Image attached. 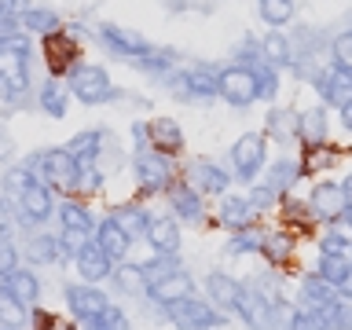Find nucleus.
<instances>
[{
    "label": "nucleus",
    "mask_w": 352,
    "mask_h": 330,
    "mask_svg": "<svg viewBox=\"0 0 352 330\" xmlns=\"http://www.w3.org/2000/svg\"><path fill=\"white\" fill-rule=\"evenodd\" d=\"M349 272H352V264H349V257H323L319 253V279L323 283H330V286H341L349 279Z\"/></svg>",
    "instance_id": "a19ab883"
},
{
    "label": "nucleus",
    "mask_w": 352,
    "mask_h": 330,
    "mask_svg": "<svg viewBox=\"0 0 352 330\" xmlns=\"http://www.w3.org/2000/svg\"><path fill=\"white\" fill-rule=\"evenodd\" d=\"M147 143L158 154H180L184 151V132H180V125H176L173 118H154L151 125H147Z\"/></svg>",
    "instance_id": "4468645a"
},
{
    "label": "nucleus",
    "mask_w": 352,
    "mask_h": 330,
    "mask_svg": "<svg viewBox=\"0 0 352 330\" xmlns=\"http://www.w3.org/2000/svg\"><path fill=\"white\" fill-rule=\"evenodd\" d=\"M66 88H70V96H77L85 107H99V103H110V99H118L121 92L114 85H110V77L103 66L96 63H81L77 70L66 77Z\"/></svg>",
    "instance_id": "f257e3e1"
},
{
    "label": "nucleus",
    "mask_w": 352,
    "mask_h": 330,
    "mask_svg": "<svg viewBox=\"0 0 352 330\" xmlns=\"http://www.w3.org/2000/svg\"><path fill=\"white\" fill-rule=\"evenodd\" d=\"M30 0H0V22H15L30 11Z\"/></svg>",
    "instance_id": "5fc2aeb1"
},
{
    "label": "nucleus",
    "mask_w": 352,
    "mask_h": 330,
    "mask_svg": "<svg viewBox=\"0 0 352 330\" xmlns=\"http://www.w3.org/2000/svg\"><path fill=\"white\" fill-rule=\"evenodd\" d=\"M19 268V253H15V246H11L8 239H0V279L4 275H11Z\"/></svg>",
    "instance_id": "6e6d98bb"
},
{
    "label": "nucleus",
    "mask_w": 352,
    "mask_h": 330,
    "mask_svg": "<svg viewBox=\"0 0 352 330\" xmlns=\"http://www.w3.org/2000/svg\"><path fill=\"white\" fill-rule=\"evenodd\" d=\"M44 59H48L52 77H70L81 66V44L74 37H63V33H52V37H44Z\"/></svg>",
    "instance_id": "9d476101"
},
{
    "label": "nucleus",
    "mask_w": 352,
    "mask_h": 330,
    "mask_svg": "<svg viewBox=\"0 0 352 330\" xmlns=\"http://www.w3.org/2000/svg\"><path fill=\"white\" fill-rule=\"evenodd\" d=\"M151 301L154 305H173V301H184V297H191L195 294V279H191V275H187V272H173L169 275V279H162V283H154L151 286Z\"/></svg>",
    "instance_id": "f3484780"
},
{
    "label": "nucleus",
    "mask_w": 352,
    "mask_h": 330,
    "mask_svg": "<svg viewBox=\"0 0 352 330\" xmlns=\"http://www.w3.org/2000/svg\"><path fill=\"white\" fill-rule=\"evenodd\" d=\"M341 184H345V191H349V198H352V173H349L345 180H341Z\"/></svg>",
    "instance_id": "0e129e2a"
},
{
    "label": "nucleus",
    "mask_w": 352,
    "mask_h": 330,
    "mask_svg": "<svg viewBox=\"0 0 352 330\" xmlns=\"http://www.w3.org/2000/svg\"><path fill=\"white\" fill-rule=\"evenodd\" d=\"M184 184H191L198 195H224L228 191V173L224 169H217L213 162H206V158H195L191 165H187V180Z\"/></svg>",
    "instance_id": "ddd939ff"
},
{
    "label": "nucleus",
    "mask_w": 352,
    "mask_h": 330,
    "mask_svg": "<svg viewBox=\"0 0 352 330\" xmlns=\"http://www.w3.org/2000/svg\"><path fill=\"white\" fill-rule=\"evenodd\" d=\"M30 312H33V308L19 305L15 297L0 286V327H4V330H22V327L30 323Z\"/></svg>",
    "instance_id": "473e14b6"
},
{
    "label": "nucleus",
    "mask_w": 352,
    "mask_h": 330,
    "mask_svg": "<svg viewBox=\"0 0 352 330\" xmlns=\"http://www.w3.org/2000/svg\"><path fill=\"white\" fill-rule=\"evenodd\" d=\"M206 294L217 308H228V312H239V297H242V286L231 279L228 272H209L206 275Z\"/></svg>",
    "instance_id": "2eb2a0df"
},
{
    "label": "nucleus",
    "mask_w": 352,
    "mask_h": 330,
    "mask_svg": "<svg viewBox=\"0 0 352 330\" xmlns=\"http://www.w3.org/2000/svg\"><path fill=\"white\" fill-rule=\"evenodd\" d=\"M338 286H330V283H323V279H319V275H308V279L301 283V297H305V305L308 308H312V312H334V308L341 305L338 301Z\"/></svg>",
    "instance_id": "412c9836"
},
{
    "label": "nucleus",
    "mask_w": 352,
    "mask_h": 330,
    "mask_svg": "<svg viewBox=\"0 0 352 330\" xmlns=\"http://www.w3.org/2000/svg\"><path fill=\"white\" fill-rule=\"evenodd\" d=\"M96 246L103 250L110 261H121V257H125V253H129L132 239L125 235V231H121V224H118V220L110 217V220H103V224L96 228Z\"/></svg>",
    "instance_id": "5701e85b"
},
{
    "label": "nucleus",
    "mask_w": 352,
    "mask_h": 330,
    "mask_svg": "<svg viewBox=\"0 0 352 330\" xmlns=\"http://www.w3.org/2000/svg\"><path fill=\"white\" fill-rule=\"evenodd\" d=\"M220 220L231 228V231H242V228H250L253 224V202L250 198H224V206H220Z\"/></svg>",
    "instance_id": "7c9ffc66"
},
{
    "label": "nucleus",
    "mask_w": 352,
    "mask_h": 330,
    "mask_svg": "<svg viewBox=\"0 0 352 330\" xmlns=\"http://www.w3.org/2000/svg\"><path fill=\"white\" fill-rule=\"evenodd\" d=\"M173 92H180L184 99H213L220 96V74H213L209 66H187L180 74L165 77Z\"/></svg>",
    "instance_id": "39448f33"
},
{
    "label": "nucleus",
    "mask_w": 352,
    "mask_h": 330,
    "mask_svg": "<svg viewBox=\"0 0 352 330\" xmlns=\"http://www.w3.org/2000/svg\"><path fill=\"white\" fill-rule=\"evenodd\" d=\"M283 217L290 220V224H312V206H305V202H297V198H286L283 202Z\"/></svg>",
    "instance_id": "603ef678"
},
{
    "label": "nucleus",
    "mask_w": 352,
    "mask_h": 330,
    "mask_svg": "<svg viewBox=\"0 0 352 330\" xmlns=\"http://www.w3.org/2000/svg\"><path fill=\"white\" fill-rule=\"evenodd\" d=\"M114 220L121 224V231H125L129 239H140V235H147V228H151V217H147V209L136 206V202H129V206H118L114 209Z\"/></svg>",
    "instance_id": "c756f323"
},
{
    "label": "nucleus",
    "mask_w": 352,
    "mask_h": 330,
    "mask_svg": "<svg viewBox=\"0 0 352 330\" xmlns=\"http://www.w3.org/2000/svg\"><path fill=\"white\" fill-rule=\"evenodd\" d=\"M257 15L268 22L272 30H279V26H286V22H294L297 4L294 0H257Z\"/></svg>",
    "instance_id": "72a5a7b5"
},
{
    "label": "nucleus",
    "mask_w": 352,
    "mask_h": 330,
    "mask_svg": "<svg viewBox=\"0 0 352 330\" xmlns=\"http://www.w3.org/2000/svg\"><path fill=\"white\" fill-rule=\"evenodd\" d=\"M33 184H37V169H33L30 162L11 165V169L4 173V191L8 195H22V191H30Z\"/></svg>",
    "instance_id": "4c0bfd02"
},
{
    "label": "nucleus",
    "mask_w": 352,
    "mask_h": 330,
    "mask_svg": "<svg viewBox=\"0 0 352 330\" xmlns=\"http://www.w3.org/2000/svg\"><path fill=\"white\" fill-rule=\"evenodd\" d=\"M33 169H41L44 184L52 187H63V191H74L77 187V176H81V165H77V158L66 147H52V151H41L37 162H30Z\"/></svg>",
    "instance_id": "7ed1b4c3"
},
{
    "label": "nucleus",
    "mask_w": 352,
    "mask_h": 330,
    "mask_svg": "<svg viewBox=\"0 0 352 330\" xmlns=\"http://www.w3.org/2000/svg\"><path fill=\"white\" fill-rule=\"evenodd\" d=\"M114 283H118L121 294H132V297L147 290V279H143V268H140V264H118Z\"/></svg>",
    "instance_id": "ea45409f"
},
{
    "label": "nucleus",
    "mask_w": 352,
    "mask_h": 330,
    "mask_svg": "<svg viewBox=\"0 0 352 330\" xmlns=\"http://www.w3.org/2000/svg\"><path fill=\"white\" fill-rule=\"evenodd\" d=\"M338 290H341V294H345V297H352V272H349V279H345V283H341V286H338Z\"/></svg>",
    "instance_id": "680f3d73"
},
{
    "label": "nucleus",
    "mask_w": 352,
    "mask_h": 330,
    "mask_svg": "<svg viewBox=\"0 0 352 330\" xmlns=\"http://www.w3.org/2000/svg\"><path fill=\"white\" fill-rule=\"evenodd\" d=\"M290 330H334V319L327 312H312V308H305V312H297L290 319Z\"/></svg>",
    "instance_id": "79ce46f5"
},
{
    "label": "nucleus",
    "mask_w": 352,
    "mask_h": 330,
    "mask_svg": "<svg viewBox=\"0 0 352 330\" xmlns=\"http://www.w3.org/2000/svg\"><path fill=\"white\" fill-rule=\"evenodd\" d=\"M103 140H107V132H103V129H88V132H77V136L66 143V151H70L74 158H77V165H96Z\"/></svg>",
    "instance_id": "bb28decb"
},
{
    "label": "nucleus",
    "mask_w": 352,
    "mask_h": 330,
    "mask_svg": "<svg viewBox=\"0 0 352 330\" xmlns=\"http://www.w3.org/2000/svg\"><path fill=\"white\" fill-rule=\"evenodd\" d=\"M4 213H8V206L0 202V239H8V231H11V228H8V217H4Z\"/></svg>",
    "instance_id": "bf43d9fd"
},
{
    "label": "nucleus",
    "mask_w": 352,
    "mask_h": 330,
    "mask_svg": "<svg viewBox=\"0 0 352 330\" xmlns=\"http://www.w3.org/2000/svg\"><path fill=\"white\" fill-rule=\"evenodd\" d=\"M66 305H70V312H74L77 319H85V323H92V319H99V316L110 308L107 294L96 290L92 283H74V286H66Z\"/></svg>",
    "instance_id": "9b49d317"
},
{
    "label": "nucleus",
    "mask_w": 352,
    "mask_h": 330,
    "mask_svg": "<svg viewBox=\"0 0 352 330\" xmlns=\"http://www.w3.org/2000/svg\"><path fill=\"white\" fill-rule=\"evenodd\" d=\"M308 206H312V213L319 217V220H341L352 209V198H349V191H345V184H330V180H323V184H316L312 187V198H308Z\"/></svg>",
    "instance_id": "1a4fd4ad"
},
{
    "label": "nucleus",
    "mask_w": 352,
    "mask_h": 330,
    "mask_svg": "<svg viewBox=\"0 0 352 330\" xmlns=\"http://www.w3.org/2000/svg\"><path fill=\"white\" fill-rule=\"evenodd\" d=\"M26 257L33 264H55L63 257V246H59V239H55V235H33L30 246H26Z\"/></svg>",
    "instance_id": "f704fd0d"
},
{
    "label": "nucleus",
    "mask_w": 352,
    "mask_h": 330,
    "mask_svg": "<svg viewBox=\"0 0 352 330\" xmlns=\"http://www.w3.org/2000/svg\"><path fill=\"white\" fill-rule=\"evenodd\" d=\"M338 224H341V228H345V231H352V209H349V213H345V217H341V220H338Z\"/></svg>",
    "instance_id": "e2e57ef3"
},
{
    "label": "nucleus",
    "mask_w": 352,
    "mask_h": 330,
    "mask_svg": "<svg viewBox=\"0 0 352 330\" xmlns=\"http://www.w3.org/2000/svg\"><path fill=\"white\" fill-rule=\"evenodd\" d=\"M319 92H323V99L330 107H345V103H352V70H341V66H334L327 77H319Z\"/></svg>",
    "instance_id": "6ab92c4d"
},
{
    "label": "nucleus",
    "mask_w": 352,
    "mask_h": 330,
    "mask_svg": "<svg viewBox=\"0 0 352 330\" xmlns=\"http://www.w3.org/2000/svg\"><path fill=\"white\" fill-rule=\"evenodd\" d=\"M319 253H323V257H345L349 253L345 235H341V231H327V235L319 239Z\"/></svg>",
    "instance_id": "3c124183"
},
{
    "label": "nucleus",
    "mask_w": 352,
    "mask_h": 330,
    "mask_svg": "<svg viewBox=\"0 0 352 330\" xmlns=\"http://www.w3.org/2000/svg\"><path fill=\"white\" fill-rule=\"evenodd\" d=\"M19 213H22V224H44L52 213H55V198H52V187L44 184H33L30 191L19 195Z\"/></svg>",
    "instance_id": "f8f14e48"
},
{
    "label": "nucleus",
    "mask_w": 352,
    "mask_h": 330,
    "mask_svg": "<svg viewBox=\"0 0 352 330\" xmlns=\"http://www.w3.org/2000/svg\"><path fill=\"white\" fill-rule=\"evenodd\" d=\"M165 319L176 327V330H217V327H224L228 319L217 312L209 301H198V297H184V301H173V305H165Z\"/></svg>",
    "instance_id": "f03ea898"
},
{
    "label": "nucleus",
    "mask_w": 352,
    "mask_h": 330,
    "mask_svg": "<svg viewBox=\"0 0 352 330\" xmlns=\"http://www.w3.org/2000/svg\"><path fill=\"white\" fill-rule=\"evenodd\" d=\"M169 202H173L176 213H180V220H187V224H198V220H202V195H198L191 184L169 187Z\"/></svg>",
    "instance_id": "393cba45"
},
{
    "label": "nucleus",
    "mask_w": 352,
    "mask_h": 330,
    "mask_svg": "<svg viewBox=\"0 0 352 330\" xmlns=\"http://www.w3.org/2000/svg\"><path fill=\"white\" fill-rule=\"evenodd\" d=\"M330 319H334V330H352V305H338Z\"/></svg>",
    "instance_id": "13d9d810"
},
{
    "label": "nucleus",
    "mask_w": 352,
    "mask_h": 330,
    "mask_svg": "<svg viewBox=\"0 0 352 330\" xmlns=\"http://www.w3.org/2000/svg\"><path fill=\"white\" fill-rule=\"evenodd\" d=\"M59 246H63V257H81V253L92 246L88 242V231H74V228H63V235H59Z\"/></svg>",
    "instance_id": "a18cd8bd"
},
{
    "label": "nucleus",
    "mask_w": 352,
    "mask_h": 330,
    "mask_svg": "<svg viewBox=\"0 0 352 330\" xmlns=\"http://www.w3.org/2000/svg\"><path fill=\"white\" fill-rule=\"evenodd\" d=\"M19 22L26 26V33H33V37H52V33H63V19H59V11H52V8H30Z\"/></svg>",
    "instance_id": "cd10ccee"
},
{
    "label": "nucleus",
    "mask_w": 352,
    "mask_h": 330,
    "mask_svg": "<svg viewBox=\"0 0 352 330\" xmlns=\"http://www.w3.org/2000/svg\"><path fill=\"white\" fill-rule=\"evenodd\" d=\"M110 264H114V261H110L99 246H88L81 257H77V272H81V279H85V283H92V286H96V283H103L107 275H114V268H110Z\"/></svg>",
    "instance_id": "a878e982"
},
{
    "label": "nucleus",
    "mask_w": 352,
    "mask_h": 330,
    "mask_svg": "<svg viewBox=\"0 0 352 330\" xmlns=\"http://www.w3.org/2000/svg\"><path fill=\"white\" fill-rule=\"evenodd\" d=\"M88 330H132L129 327V319H125V312H121L118 305H110L103 316L99 319H92V323H88Z\"/></svg>",
    "instance_id": "8fccbe9b"
},
{
    "label": "nucleus",
    "mask_w": 352,
    "mask_h": 330,
    "mask_svg": "<svg viewBox=\"0 0 352 330\" xmlns=\"http://www.w3.org/2000/svg\"><path fill=\"white\" fill-rule=\"evenodd\" d=\"M297 173H301V165H297L294 158H279L268 169V176H264V187H272V191L279 195V191H286V187L297 180Z\"/></svg>",
    "instance_id": "c9c22d12"
},
{
    "label": "nucleus",
    "mask_w": 352,
    "mask_h": 330,
    "mask_svg": "<svg viewBox=\"0 0 352 330\" xmlns=\"http://www.w3.org/2000/svg\"><path fill=\"white\" fill-rule=\"evenodd\" d=\"M239 312L242 319H246L250 327H257V330H268L272 327V312H279V308H272L264 297L253 290V283L250 286H242V297H239Z\"/></svg>",
    "instance_id": "a211bd4d"
},
{
    "label": "nucleus",
    "mask_w": 352,
    "mask_h": 330,
    "mask_svg": "<svg viewBox=\"0 0 352 330\" xmlns=\"http://www.w3.org/2000/svg\"><path fill=\"white\" fill-rule=\"evenodd\" d=\"M261 246H264V235H261V231L242 228V231H235V235H231V242H228V253H257Z\"/></svg>",
    "instance_id": "c03bdc74"
},
{
    "label": "nucleus",
    "mask_w": 352,
    "mask_h": 330,
    "mask_svg": "<svg viewBox=\"0 0 352 330\" xmlns=\"http://www.w3.org/2000/svg\"><path fill=\"white\" fill-rule=\"evenodd\" d=\"M59 220H63V228H74V231H92L96 228L88 206H81V202H59Z\"/></svg>",
    "instance_id": "58836bf2"
},
{
    "label": "nucleus",
    "mask_w": 352,
    "mask_h": 330,
    "mask_svg": "<svg viewBox=\"0 0 352 330\" xmlns=\"http://www.w3.org/2000/svg\"><path fill=\"white\" fill-rule=\"evenodd\" d=\"M220 99L231 107H250L257 103L261 92H257V74H253V66H224L220 70Z\"/></svg>",
    "instance_id": "20e7f679"
},
{
    "label": "nucleus",
    "mask_w": 352,
    "mask_h": 330,
    "mask_svg": "<svg viewBox=\"0 0 352 330\" xmlns=\"http://www.w3.org/2000/svg\"><path fill=\"white\" fill-rule=\"evenodd\" d=\"M341 125H345V129L352 132V103H345V107H341Z\"/></svg>",
    "instance_id": "052dcab7"
},
{
    "label": "nucleus",
    "mask_w": 352,
    "mask_h": 330,
    "mask_svg": "<svg viewBox=\"0 0 352 330\" xmlns=\"http://www.w3.org/2000/svg\"><path fill=\"white\" fill-rule=\"evenodd\" d=\"M253 74H257V92H261V99H275V92H279V74H275V66L257 63V66H253Z\"/></svg>",
    "instance_id": "49530a36"
},
{
    "label": "nucleus",
    "mask_w": 352,
    "mask_h": 330,
    "mask_svg": "<svg viewBox=\"0 0 352 330\" xmlns=\"http://www.w3.org/2000/svg\"><path fill=\"white\" fill-rule=\"evenodd\" d=\"M147 242L154 246V253H162V257H173V253L180 250V224H176L173 217H158V220H151V228H147Z\"/></svg>",
    "instance_id": "aec40b11"
},
{
    "label": "nucleus",
    "mask_w": 352,
    "mask_h": 330,
    "mask_svg": "<svg viewBox=\"0 0 352 330\" xmlns=\"http://www.w3.org/2000/svg\"><path fill=\"white\" fill-rule=\"evenodd\" d=\"M140 268H143V279H147V290H151L154 283L169 279L173 272H180V268H176V261H173V257H162V253H158L151 264H140Z\"/></svg>",
    "instance_id": "37998d69"
},
{
    "label": "nucleus",
    "mask_w": 352,
    "mask_h": 330,
    "mask_svg": "<svg viewBox=\"0 0 352 330\" xmlns=\"http://www.w3.org/2000/svg\"><path fill=\"white\" fill-rule=\"evenodd\" d=\"M264 154H268V136L261 132H242L231 147V165H235L239 180H253L264 169Z\"/></svg>",
    "instance_id": "0eeeda50"
},
{
    "label": "nucleus",
    "mask_w": 352,
    "mask_h": 330,
    "mask_svg": "<svg viewBox=\"0 0 352 330\" xmlns=\"http://www.w3.org/2000/svg\"><path fill=\"white\" fill-rule=\"evenodd\" d=\"M103 187V173L96 165H81V176H77V191H99Z\"/></svg>",
    "instance_id": "864d4df0"
},
{
    "label": "nucleus",
    "mask_w": 352,
    "mask_h": 330,
    "mask_svg": "<svg viewBox=\"0 0 352 330\" xmlns=\"http://www.w3.org/2000/svg\"><path fill=\"white\" fill-rule=\"evenodd\" d=\"M250 202H253V209H268L275 202V191H272V187H264V184H257V187H253V195H250Z\"/></svg>",
    "instance_id": "4d7b16f0"
},
{
    "label": "nucleus",
    "mask_w": 352,
    "mask_h": 330,
    "mask_svg": "<svg viewBox=\"0 0 352 330\" xmlns=\"http://www.w3.org/2000/svg\"><path fill=\"white\" fill-rule=\"evenodd\" d=\"M297 129H301V114L290 107H272L268 110V118H264V136H272V140H294L297 136Z\"/></svg>",
    "instance_id": "4be33fe9"
},
{
    "label": "nucleus",
    "mask_w": 352,
    "mask_h": 330,
    "mask_svg": "<svg viewBox=\"0 0 352 330\" xmlns=\"http://www.w3.org/2000/svg\"><path fill=\"white\" fill-rule=\"evenodd\" d=\"M327 132H330V125H327V110L323 107H312V110H305L301 114V129H297V136H301L308 147H323L327 143Z\"/></svg>",
    "instance_id": "c85d7f7f"
},
{
    "label": "nucleus",
    "mask_w": 352,
    "mask_h": 330,
    "mask_svg": "<svg viewBox=\"0 0 352 330\" xmlns=\"http://www.w3.org/2000/svg\"><path fill=\"white\" fill-rule=\"evenodd\" d=\"M261 59L268 63V66H294V44H290V37L286 33H279V30H272V33H264L261 37Z\"/></svg>",
    "instance_id": "b1692460"
},
{
    "label": "nucleus",
    "mask_w": 352,
    "mask_h": 330,
    "mask_svg": "<svg viewBox=\"0 0 352 330\" xmlns=\"http://www.w3.org/2000/svg\"><path fill=\"white\" fill-rule=\"evenodd\" d=\"M0 55H22V59H30V33H0Z\"/></svg>",
    "instance_id": "de8ad7c7"
},
{
    "label": "nucleus",
    "mask_w": 352,
    "mask_h": 330,
    "mask_svg": "<svg viewBox=\"0 0 352 330\" xmlns=\"http://www.w3.org/2000/svg\"><path fill=\"white\" fill-rule=\"evenodd\" d=\"M66 92H70V88H63L59 85V77H48V81L41 85V110L48 118H66Z\"/></svg>",
    "instance_id": "2f4dec72"
},
{
    "label": "nucleus",
    "mask_w": 352,
    "mask_h": 330,
    "mask_svg": "<svg viewBox=\"0 0 352 330\" xmlns=\"http://www.w3.org/2000/svg\"><path fill=\"white\" fill-rule=\"evenodd\" d=\"M99 37H103V44L110 52H118V55H125V59H147V55L154 52V44L143 37V33L136 30H125V26H118V22H103L99 26Z\"/></svg>",
    "instance_id": "6e6552de"
},
{
    "label": "nucleus",
    "mask_w": 352,
    "mask_h": 330,
    "mask_svg": "<svg viewBox=\"0 0 352 330\" xmlns=\"http://www.w3.org/2000/svg\"><path fill=\"white\" fill-rule=\"evenodd\" d=\"M0 286L15 297L19 305H26V308H37V297H41V279L33 275L30 268H15L11 275H4L0 279Z\"/></svg>",
    "instance_id": "dca6fc26"
},
{
    "label": "nucleus",
    "mask_w": 352,
    "mask_h": 330,
    "mask_svg": "<svg viewBox=\"0 0 352 330\" xmlns=\"http://www.w3.org/2000/svg\"><path fill=\"white\" fill-rule=\"evenodd\" d=\"M330 55H334V63L341 70H352V30H341L334 44H330Z\"/></svg>",
    "instance_id": "09e8293b"
},
{
    "label": "nucleus",
    "mask_w": 352,
    "mask_h": 330,
    "mask_svg": "<svg viewBox=\"0 0 352 330\" xmlns=\"http://www.w3.org/2000/svg\"><path fill=\"white\" fill-rule=\"evenodd\" d=\"M132 169H136V180L147 195L154 191H165L173 184V169H169V158L158 154L154 147H140L136 158H132Z\"/></svg>",
    "instance_id": "423d86ee"
},
{
    "label": "nucleus",
    "mask_w": 352,
    "mask_h": 330,
    "mask_svg": "<svg viewBox=\"0 0 352 330\" xmlns=\"http://www.w3.org/2000/svg\"><path fill=\"white\" fill-rule=\"evenodd\" d=\"M261 253H264L272 264H286V261L294 257V235H290V231H275V235L264 239Z\"/></svg>",
    "instance_id": "e433bc0d"
}]
</instances>
